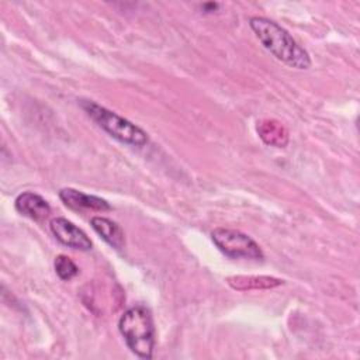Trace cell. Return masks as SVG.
Listing matches in <instances>:
<instances>
[{
	"mask_svg": "<svg viewBox=\"0 0 360 360\" xmlns=\"http://www.w3.org/2000/svg\"><path fill=\"white\" fill-rule=\"evenodd\" d=\"M90 225L94 229V232L111 248L117 250L124 248V243H125L124 232L117 222L105 217H93L90 219Z\"/></svg>",
	"mask_w": 360,
	"mask_h": 360,
	"instance_id": "obj_8",
	"label": "cell"
},
{
	"mask_svg": "<svg viewBox=\"0 0 360 360\" xmlns=\"http://www.w3.org/2000/svg\"><path fill=\"white\" fill-rule=\"evenodd\" d=\"M214 245L231 259H246V260H263L264 255L260 246L246 233L238 229L217 228L211 232Z\"/></svg>",
	"mask_w": 360,
	"mask_h": 360,
	"instance_id": "obj_4",
	"label": "cell"
},
{
	"mask_svg": "<svg viewBox=\"0 0 360 360\" xmlns=\"http://www.w3.org/2000/svg\"><path fill=\"white\" fill-rule=\"evenodd\" d=\"M79 104L91 121H94L103 131L118 142L138 148L148 143V134L127 118L91 100H80Z\"/></svg>",
	"mask_w": 360,
	"mask_h": 360,
	"instance_id": "obj_3",
	"label": "cell"
},
{
	"mask_svg": "<svg viewBox=\"0 0 360 360\" xmlns=\"http://www.w3.org/2000/svg\"><path fill=\"white\" fill-rule=\"evenodd\" d=\"M59 198L68 208L73 211H84V210L110 211L111 210V205L108 204L107 200L97 195L86 194L83 191H79L70 187L62 188L59 191Z\"/></svg>",
	"mask_w": 360,
	"mask_h": 360,
	"instance_id": "obj_6",
	"label": "cell"
},
{
	"mask_svg": "<svg viewBox=\"0 0 360 360\" xmlns=\"http://www.w3.org/2000/svg\"><path fill=\"white\" fill-rule=\"evenodd\" d=\"M118 330L128 349L141 359H152L155 350V325L150 311L135 305L124 311L118 319Z\"/></svg>",
	"mask_w": 360,
	"mask_h": 360,
	"instance_id": "obj_2",
	"label": "cell"
},
{
	"mask_svg": "<svg viewBox=\"0 0 360 360\" xmlns=\"http://www.w3.org/2000/svg\"><path fill=\"white\" fill-rule=\"evenodd\" d=\"M53 266H55V271H56L58 277L65 281L72 280L79 273V267L75 264V262L65 255L56 256Z\"/></svg>",
	"mask_w": 360,
	"mask_h": 360,
	"instance_id": "obj_11",
	"label": "cell"
},
{
	"mask_svg": "<svg viewBox=\"0 0 360 360\" xmlns=\"http://www.w3.org/2000/svg\"><path fill=\"white\" fill-rule=\"evenodd\" d=\"M249 27L260 44L278 60L301 70L311 66L309 53L276 21L256 15L249 18Z\"/></svg>",
	"mask_w": 360,
	"mask_h": 360,
	"instance_id": "obj_1",
	"label": "cell"
},
{
	"mask_svg": "<svg viewBox=\"0 0 360 360\" xmlns=\"http://www.w3.org/2000/svg\"><path fill=\"white\" fill-rule=\"evenodd\" d=\"M49 229L52 235L68 248L86 252L93 246L90 238L79 226L63 217L52 218L49 222Z\"/></svg>",
	"mask_w": 360,
	"mask_h": 360,
	"instance_id": "obj_5",
	"label": "cell"
},
{
	"mask_svg": "<svg viewBox=\"0 0 360 360\" xmlns=\"http://www.w3.org/2000/svg\"><path fill=\"white\" fill-rule=\"evenodd\" d=\"M201 8L205 13H212V11H217L219 8V4L218 3H204V4H201Z\"/></svg>",
	"mask_w": 360,
	"mask_h": 360,
	"instance_id": "obj_12",
	"label": "cell"
},
{
	"mask_svg": "<svg viewBox=\"0 0 360 360\" xmlns=\"http://www.w3.org/2000/svg\"><path fill=\"white\" fill-rule=\"evenodd\" d=\"M228 284L233 290H267L283 284V280L270 276H232L226 278Z\"/></svg>",
	"mask_w": 360,
	"mask_h": 360,
	"instance_id": "obj_10",
	"label": "cell"
},
{
	"mask_svg": "<svg viewBox=\"0 0 360 360\" xmlns=\"http://www.w3.org/2000/svg\"><path fill=\"white\" fill-rule=\"evenodd\" d=\"M14 207L21 215L34 221L45 219L51 214L48 201L42 195L32 191H24L18 194L14 201Z\"/></svg>",
	"mask_w": 360,
	"mask_h": 360,
	"instance_id": "obj_7",
	"label": "cell"
},
{
	"mask_svg": "<svg viewBox=\"0 0 360 360\" xmlns=\"http://www.w3.org/2000/svg\"><path fill=\"white\" fill-rule=\"evenodd\" d=\"M257 134L262 141L270 146L284 148L288 143L287 128L276 120H263L257 122Z\"/></svg>",
	"mask_w": 360,
	"mask_h": 360,
	"instance_id": "obj_9",
	"label": "cell"
}]
</instances>
